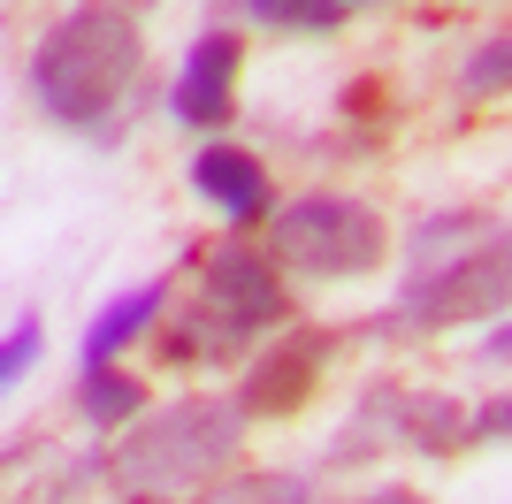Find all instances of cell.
<instances>
[{
	"instance_id": "2e32d148",
	"label": "cell",
	"mask_w": 512,
	"mask_h": 504,
	"mask_svg": "<svg viewBox=\"0 0 512 504\" xmlns=\"http://www.w3.org/2000/svg\"><path fill=\"white\" fill-rule=\"evenodd\" d=\"M207 504H306V482L299 474H237V482H222Z\"/></svg>"
},
{
	"instance_id": "3957f363",
	"label": "cell",
	"mask_w": 512,
	"mask_h": 504,
	"mask_svg": "<svg viewBox=\"0 0 512 504\" xmlns=\"http://www.w3.org/2000/svg\"><path fill=\"white\" fill-rule=\"evenodd\" d=\"M390 230L367 199H344V191H306L276 214V260L306 275H367L383 268Z\"/></svg>"
},
{
	"instance_id": "7402d4cb",
	"label": "cell",
	"mask_w": 512,
	"mask_h": 504,
	"mask_svg": "<svg viewBox=\"0 0 512 504\" xmlns=\"http://www.w3.org/2000/svg\"><path fill=\"white\" fill-rule=\"evenodd\" d=\"M344 8H375V0H344Z\"/></svg>"
},
{
	"instance_id": "d6986e66",
	"label": "cell",
	"mask_w": 512,
	"mask_h": 504,
	"mask_svg": "<svg viewBox=\"0 0 512 504\" xmlns=\"http://www.w3.org/2000/svg\"><path fill=\"white\" fill-rule=\"evenodd\" d=\"M482 359H512V321H497V329L482 336Z\"/></svg>"
},
{
	"instance_id": "5b68a950",
	"label": "cell",
	"mask_w": 512,
	"mask_h": 504,
	"mask_svg": "<svg viewBox=\"0 0 512 504\" xmlns=\"http://www.w3.org/2000/svg\"><path fill=\"white\" fill-rule=\"evenodd\" d=\"M199 298H207L214 314H230L237 329H283L291 321V291H283L276 260L253 252V245L199 252Z\"/></svg>"
},
{
	"instance_id": "52a82bcc",
	"label": "cell",
	"mask_w": 512,
	"mask_h": 504,
	"mask_svg": "<svg viewBox=\"0 0 512 504\" xmlns=\"http://www.w3.org/2000/svg\"><path fill=\"white\" fill-rule=\"evenodd\" d=\"M237 62H245V46H237V31H199L192 54H184V69H176L169 84V115L184 130H222L237 115Z\"/></svg>"
},
{
	"instance_id": "5bb4252c",
	"label": "cell",
	"mask_w": 512,
	"mask_h": 504,
	"mask_svg": "<svg viewBox=\"0 0 512 504\" xmlns=\"http://www.w3.org/2000/svg\"><path fill=\"white\" fill-rule=\"evenodd\" d=\"M497 92H512V31H490V39L467 54V69H459V100H497Z\"/></svg>"
},
{
	"instance_id": "9a60e30c",
	"label": "cell",
	"mask_w": 512,
	"mask_h": 504,
	"mask_svg": "<svg viewBox=\"0 0 512 504\" xmlns=\"http://www.w3.org/2000/svg\"><path fill=\"white\" fill-rule=\"evenodd\" d=\"M245 16L268 23V31H337L352 8L344 0H245Z\"/></svg>"
},
{
	"instance_id": "8992f818",
	"label": "cell",
	"mask_w": 512,
	"mask_h": 504,
	"mask_svg": "<svg viewBox=\"0 0 512 504\" xmlns=\"http://www.w3.org/2000/svg\"><path fill=\"white\" fill-rule=\"evenodd\" d=\"M337 352V329H283L276 352L253 359V375L237 382V405L245 420H291L306 398L321 390V367Z\"/></svg>"
},
{
	"instance_id": "4fadbf2b",
	"label": "cell",
	"mask_w": 512,
	"mask_h": 504,
	"mask_svg": "<svg viewBox=\"0 0 512 504\" xmlns=\"http://www.w3.org/2000/svg\"><path fill=\"white\" fill-rule=\"evenodd\" d=\"M77 413H85L92 428H123V420L146 413V382L115 375V367H85V382H77Z\"/></svg>"
},
{
	"instance_id": "30bf717a",
	"label": "cell",
	"mask_w": 512,
	"mask_h": 504,
	"mask_svg": "<svg viewBox=\"0 0 512 504\" xmlns=\"http://www.w3.org/2000/svg\"><path fill=\"white\" fill-rule=\"evenodd\" d=\"M245 336H253V329H237L230 314H214L207 298H199L192 314H169L161 359H169V367H199V359H237V352H245Z\"/></svg>"
},
{
	"instance_id": "7a4b0ae2",
	"label": "cell",
	"mask_w": 512,
	"mask_h": 504,
	"mask_svg": "<svg viewBox=\"0 0 512 504\" xmlns=\"http://www.w3.org/2000/svg\"><path fill=\"white\" fill-rule=\"evenodd\" d=\"M245 443V405L237 398H176L153 420H138V436L115 443V489L123 497H192L214 489V474L237 459Z\"/></svg>"
},
{
	"instance_id": "6da1fadb",
	"label": "cell",
	"mask_w": 512,
	"mask_h": 504,
	"mask_svg": "<svg viewBox=\"0 0 512 504\" xmlns=\"http://www.w3.org/2000/svg\"><path fill=\"white\" fill-rule=\"evenodd\" d=\"M138 69H146V39H138L130 8L92 0V8H69L31 46V100H39V115H54L69 130H100L138 92Z\"/></svg>"
},
{
	"instance_id": "44dd1931",
	"label": "cell",
	"mask_w": 512,
	"mask_h": 504,
	"mask_svg": "<svg viewBox=\"0 0 512 504\" xmlns=\"http://www.w3.org/2000/svg\"><path fill=\"white\" fill-rule=\"evenodd\" d=\"M130 504H176V497H130Z\"/></svg>"
},
{
	"instance_id": "ac0fdd59",
	"label": "cell",
	"mask_w": 512,
	"mask_h": 504,
	"mask_svg": "<svg viewBox=\"0 0 512 504\" xmlns=\"http://www.w3.org/2000/svg\"><path fill=\"white\" fill-rule=\"evenodd\" d=\"M467 443H512V390H497L467 413Z\"/></svg>"
},
{
	"instance_id": "9c48e42d",
	"label": "cell",
	"mask_w": 512,
	"mask_h": 504,
	"mask_svg": "<svg viewBox=\"0 0 512 504\" xmlns=\"http://www.w3.org/2000/svg\"><path fill=\"white\" fill-rule=\"evenodd\" d=\"M497 237V222L490 214H428V222H413V237H406V283H428V275H444V268H459L474 245H490Z\"/></svg>"
},
{
	"instance_id": "e0dca14e",
	"label": "cell",
	"mask_w": 512,
	"mask_h": 504,
	"mask_svg": "<svg viewBox=\"0 0 512 504\" xmlns=\"http://www.w3.org/2000/svg\"><path fill=\"white\" fill-rule=\"evenodd\" d=\"M39 352H46V329L31 314H16V329H8V344H0V390H16V382L39 367Z\"/></svg>"
},
{
	"instance_id": "8fae6325",
	"label": "cell",
	"mask_w": 512,
	"mask_h": 504,
	"mask_svg": "<svg viewBox=\"0 0 512 504\" xmlns=\"http://www.w3.org/2000/svg\"><path fill=\"white\" fill-rule=\"evenodd\" d=\"M398 443L428 451V459H451L467 443V413L444 390H398Z\"/></svg>"
},
{
	"instance_id": "ba28073f",
	"label": "cell",
	"mask_w": 512,
	"mask_h": 504,
	"mask_svg": "<svg viewBox=\"0 0 512 504\" xmlns=\"http://www.w3.org/2000/svg\"><path fill=\"white\" fill-rule=\"evenodd\" d=\"M192 191L207 199V207H222L237 230L276 222V184H268L260 153H245V146H199L192 153Z\"/></svg>"
},
{
	"instance_id": "277c9868",
	"label": "cell",
	"mask_w": 512,
	"mask_h": 504,
	"mask_svg": "<svg viewBox=\"0 0 512 504\" xmlns=\"http://www.w3.org/2000/svg\"><path fill=\"white\" fill-rule=\"evenodd\" d=\"M398 314H406V329H467V321L512 314V230L474 245L459 268L428 275V283H406Z\"/></svg>"
},
{
	"instance_id": "ffe728a7",
	"label": "cell",
	"mask_w": 512,
	"mask_h": 504,
	"mask_svg": "<svg viewBox=\"0 0 512 504\" xmlns=\"http://www.w3.org/2000/svg\"><path fill=\"white\" fill-rule=\"evenodd\" d=\"M367 504H421V497H406V489H398V497H367Z\"/></svg>"
},
{
	"instance_id": "7c38bea8",
	"label": "cell",
	"mask_w": 512,
	"mask_h": 504,
	"mask_svg": "<svg viewBox=\"0 0 512 504\" xmlns=\"http://www.w3.org/2000/svg\"><path fill=\"white\" fill-rule=\"evenodd\" d=\"M161 306H169V291H161V283H138V291H123L100 321H92V336H85V367H107V359L123 352L130 336H146L153 321H161Z\"/></svg>"
}]
</instances>
